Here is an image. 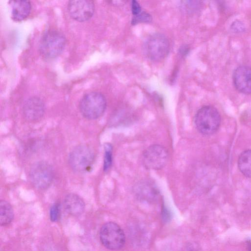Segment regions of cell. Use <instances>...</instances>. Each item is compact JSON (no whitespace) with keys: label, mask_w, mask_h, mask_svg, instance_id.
<instances>
[{"label":"cell","mask_w":251,"mask_h":251,"mask_svg":"<svg viewBox=\"0 0 251 251\" xmlns=\"http://www.w3.org/2000/svg\"><path fill=\"white\" fill-rule=\"evenodd\" d=\"M221 122L217 109L210 105L201 108L195 115L194 122L196 128L202 134L210 135L219 128Z\"/></svg>","instance_id":"6da1fadb"},{"label":"cell","mask_w":251,"mask_h":251,"mask_svg":"<svg viewBox=\"0 0 251 251\" xmlns=\"http://www.w3.org/2000/svg\"><path fill=\"white\" fill-rule=\"evenodd\" d=\"M65 44L66 38L61 32L54 29H49L42 36L39 51L45 58H53L62 53Z\"/></svg>","instance_id":"7a4b0ae2"},{"label":"cell","mask_w":251,"mask_h":251,"mask_svg":"<svg viewBox=\"0 0 251 251\" xmlns=\"http://www.w3.org/2000/svg\"><path fill=\"white\" fill-rule=\"evenodd\" d=\"M106 107L104 96L99 92L85 94L81 99L79 108L81 114L89 120L97 119L104 113Z\"/></svg>","instance_id":"3957f363"},{"label":"cell","mask_w":251,"mask_h":251,"mask_svg":"<svg viewBox=\"0 0 251 251\" xmlns=\"http://www.w3.org/2000/svg\"><path fill=\"white\" fill-rule=\"evenodd\" d=\"M170 50L167 38L160 33H154L149 36L143 45V51L146 57L153 61H159L165 58Z\"/></svg>","instance_id":"277c9868"},{"label":"cell","mask_w":251,"mask_h":251,"mask_svg":"<svg viewBox=\"0 0 251 251\" xmlns=\"http://www.w3.org/2000/svg\"><path fill=\"white\" fill-rule=\"evenodd\" d=\"M100 237L102 245L112 251L121 250L126 243L124 231L118 224L112 222L106 223L102 226Z\"/></svg>","instance_id":"5b68a950"},{"label":"cell","mask_w":251,"mask_h":251,"mask_svg":"<svg viewBox=\"0 0 251 251\" xmlns=\"http://www.w3.org/2000/svg\"><path fill=\"white\" fill-rule=\"evenodd\" d=\"M53 177V169L46 161H40L36 162L30 168V181L38 189L44 190L48 188L50 185Z\"/></svg>","instance_id":"8992f818"},{"label":"cell","mask_w":251,"mask_h":251,"mask_svg":"<svg viewBox=\"0 0 251 251\" xmlns=\"http://www.w3.org/2000/svg\"><path fill=\"white\" fill-rule=\"evenodd\" d=\"M94 160L93 150L86 145H80L74 148L69 156V163L75 172L82 173L87 171Z\"/></svg>","instance_id":"52a82bcc"},{"label":"cell","mask_w":251,"mask_h":251,"mask_svg":"<svg viewBox=\"0 0 251 251\" xmlns=\"http://www.w3.org/2000/svg\"><path fill=\"white\" fill-rule=\"evenodd\" d=\"M168 158V151L164 147L159 145H152L144 152L142 161L146 168L157 170L165 166Z\"/></svg>","instance_id":"ba28073f"},{"label":"cell","mask_w":251,"mask_h":251,"mask_svg":"<svg viewBox=\"0 0 251 251\" xmlns=\"http://www.w3.org/2000/svg\"><path fill=\"white\" fill-rule=\"evenodd\" d=\"M68 10L72 18L79 22L90 19L93 16L95 5L90 0H77L69 1Z\"/></svg>","instance_id":"9c48e42d"},{"label":"cell","mask_w":251,"mask_h":251,"mask_svg":"<svg viewBox=\"0 0 251 251\" xmlns=\"http://www.w3.org/2000/svg\"><path fill=\"white\" fill-rule=\"evenodd\" d=\"M233 81L236 89L245 94H251V67L242 65L233 74Z\"/></svg>","instance_id":"30bf717a"},{"label":"cell","mask_w":251,"mask_h":251,"mask_svg":"<svg viewBox=\"0 0 251 251\" xmlns=\"http://www.w3.org/2000/svg\"><path fill=\"white\" fill-rule=\"evenodd\" d=\"M44 103L40 98L36 97L28 99L23 107V115L29 122L40 120L44 115Z\"/></svg>","instance_id":"8fae6325"},{"label":"cell","mask_w":251,"mask_h":251,"mask_svg":"<svg viewBox=\"0 0 251 251\" xmlns=\"http://www.w3.org/2000/svg\"><path fill=\"white\" fill-rule=\"evenodd\" d=\"M134 191L140 198L147 201L154 200L159 195V191L155 185L148 180L138 182L134 187Z\"/></svg>","instance_id":"7c38bea8"},{"label":"cell","mask_w":251,"mask_h":251,"mask_svg":"<svg viewBox=\"0 0 251 251\" xmlns=\"http://www.w3.org/2000/svg\"><path fill=\"white\" fill-rule=\"evenodd\" d=\"M64 206L66 212L73 216L81 214L85 209V203L83 200L75 194H69L64 200Z\"/></svg>","instance_id":"4fadbf2b"},{"label":"cell","mask_w":251,"mask_h":251,"mask_svg":"<svg viewBox=\"0 0 251 251\" xmlns=\"http://www.w3.org/2000/svg\"><path fill=\"white\" fill-rule=\"evenodd\" d=\"M11 16L15 21L25 19L31 10V3L29 0H14L11 1Z\"/></svg>","instance_id":"5bb4252c"},{"label":"cell","mask_w":251,"mask_h":251,"mask_svg":"<svg viewBox=\"0 0 251 251\" xmlns=\"http://www.w3.org/2000/svg\"><path fill=\"white\" fill-rule=\"evenodd\" d=\"M238 166L244 176L251 178V150H246L240 154Z\"/></svg>","instance_id":"9a60e30c"},{"label":"cell","mask_w":251,"mask_h":251,"mask_svg":"<svg viewBox=\"0 0 251 251\" xmlns=\"http://www.w3.org/2000/svg\"><path fill=\"white\" fill-rule=\"evenodd\" d=\"M14 217L13 209L6 201L1 200L0 202V223L1 226H6L11 223Z\"/></svg>","instance_id":"2e32d148"},{"label":"cell","mask_w":251,"mask_h":251,"mask_svg":"<svg viewBox=\"0 0 251 251\" xmlns=\"http://www.w3.org/2000/svg\"><path fill=\"white\" fill-rule=\"evenodd\" d=\"M112 162V146L110 144H106L104 146V156L103 170L105 172L110 169Z\"/></svg>","instance_id":"e0dca14e"},{"label":"cell","mask_w":251,"mask_h":251,"mask_svg":"<svg viewBox=\"0 0 251 251\" xmlns=\"http://www.w3.org/2000/svg\"><path fill=\"white\" fill-rule=\"evenodd\" d=\"M151 20V16L148 13L144 12L135 16L132 20V23L136 24L139 23H148Z\"/></svg>","instance_id":"ac0fdd59"},{"label":"cell","mask_w":251,"mask_h":251,"mask_svg":"<svg viewBox=\"0 0 251 251\" xmlns=\"http://www.w3.org/2000/svg\"><path fill=\"white\" fill-rule=\"evenodd\" d=\"M60 215V208L58 203L52 205L50 210V218L53 222L58 220Z\"/></svg>","instance_id":"d6986e66"},{"label":"cell","mask_w":251,"mask_h":251,"mask_svg":"<svg viewBox=\"0 0 251 251\" xmlns=\"http://www.w3.org/2000/svg\"><path fill=\"white\" fill-rule=\"evenodd\" d=\"M231 29L234 32L239 33L243 32L245 27L242 22L236 21L231 25Z\"/></svg>","instance_id":"ffe728a7"},{"label":"cell","mask_w":251,"mask_h":251,"mask_svg":"<svg viewBox=\"0 0 251 251\" xmlns=\"http://www.w3.org/2000/svg\"><path fill=\"white\" fill-rule=\"evenodd\" d=\"M161 213L162 219L164 222L168 223L171 220V213L165 206L162 207Z\"/></svg>","instance_id":"44dd1931"},{"label":"cell","mask_w":251,"mask_h":251,"mask_svg":"<svg viewBox=\"0 0 251 251\" xmlns=\"http://www.w3.org/2000/svg\"><path fill=\"white\" fill-rule=\"evenodd\" d=\"M131 11L134 16L140 13L141 7L138 2L136 0H133L131 3Z\"/></svg>","instance_id":"7402d4cb"},{"label":"cell","mask_w":251,"mask_h":251,"mask_svg":"<svg viewBox=\"0 0 251 251\" xmlns=\"http://www.w3.org/2000/svg\"><path fill=\"white\" fill-rule=\"evenodd\" d=\"M246 245L248 251H251V239L247 240Z\"/></svg>","instance_id":"603a6c76"}]
</instances>
